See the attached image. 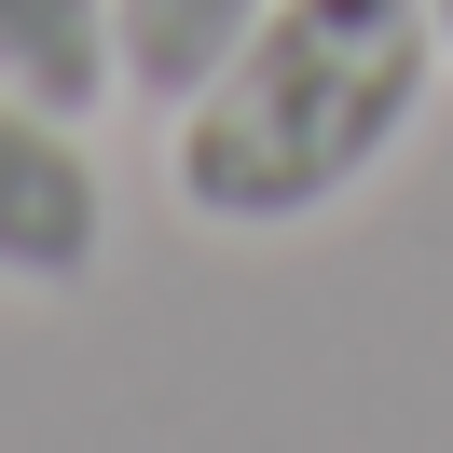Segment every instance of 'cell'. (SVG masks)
Returning a JSON list of instances; mask_svg holds the SVG:
<instances>
[{
  "label": "cell",
  "instance_id": "obj_1",
  "mask_svg": "<svg viewBox=\"0 0 453 453\" xmlns=\"http://www.w3.org/2000/svg\"><path fill=\"white\" fill-rule=\"evenodd\" d=\"M440 83L426 0H275L220 83L165 111V193L206 234H303L412 138Z\"/></svg>",
  "mask_w": 453,
  "mask_h": 453
},
{
  "label": "cell",
  "instance_id": "obj_2",
  "mask_svg": "<svg viewBox=\"0 0 453 453\" xmlns=\"http://www.w3.org/2000/svg\"><path fill=\"white\" fill-rule=\"evenodd\" d=\"M96 261H111V179H96L83 124L0 83V288L69 303L96 288Z\"/></svg>",
  "mask_w": 453,
  "mask_h": 453
},
{
  "label": "cell",
  "instance_id": "obj_3",
  "mask_svg": "<svg viewBox=\"0 0 453 453\" xmlns=\"http://www.w3.org/2000/svg\"><path fill=\"white\" fill-rule=\"evenodd\" d=\"M0 83L42 96V111L96 124L124 96V56H111V0H0Z\"/></svg>",
  "mask_w": 453,
  "mask_h": 453
},
{
  "label": "cell",
  "instance_id": "obj_4",
  "mask_svg": "<svg viewBox=\"0 0 453 453\" xmlns=\"http://www.w3.org/2000/svg\"><path fill=\"white\" fill-rule=\"evenodd\" d=\"M275 0H111V56H124V96L138 111H179V96L220 83V56L261 28Z\"/></svg>",
  "mask_w": 453,
  "mask_h": 453
},
{
  "label": "cell",
  "instance_id": "obj_5",
  "mask_svg": "<svg viewBox=\"0 0 453 453\" xmlns=\"http://www.w3.org/2000/svg\"><path fill=\"white\" fill-rule=\"evenodd\" d=\"M426 28H440V69H453V0H426Z\"/></svg>",
  "mask_w": 453,
  "mask_h": 453
}]
</instances>
